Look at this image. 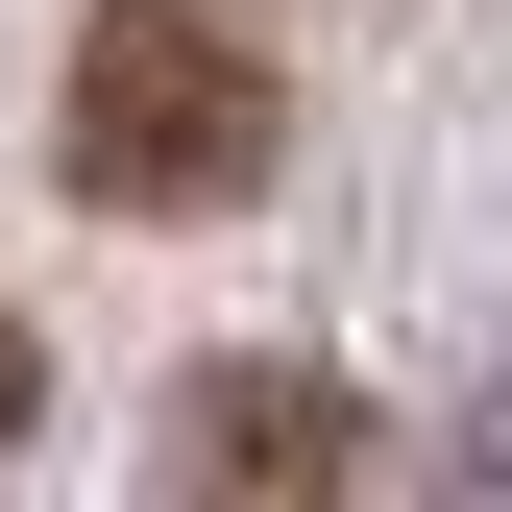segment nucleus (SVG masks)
Returning <instances> with one entry per match:
<instances>
[{
    "mask_svg": "<svg viewBox=\"0 0 512 512\" xmlns=\"http://www.w3.org/2000/svg\"><path fill=\"white\" fill-rule=\"evenodd\" d=\"M49 147H74L98 220H220V196H269V25H244V0H98Z\"/></svg>",
    "mask_w": 512,
    "mask_h": 512,
    "instance_id": "1",
    "label": "nucleus"
},
{
    "mask_svg": "<svg viewBox=\"0 0 512 512\" xmlns=\"http://www.w3.org/2000/svg\"><path fill=\"white\" fill-rule=\"evenodd\" d=\"M171 488H391V415L317 366H196L171 391Z\"/></svg>",
    "mask_w": 512,
    "mask_h": 512,
    "instance_id": "2",
    "label": "nucleus"
},
{
    "mask_svg": "<svg viewBox=\"0 0 512 512\" xmlns=\"http://www.w3.org/2000/svg\"><path fill=\"white\" fill-rule=\"evenodd\" d=\"M25 415H49V366H25V317H0V439H25Z\"/></svg>",
    "mask_w": 512,
    "mask_h": 512,
    "instance_id": "3",
    "label": "nucleus"
}]
</instances>
